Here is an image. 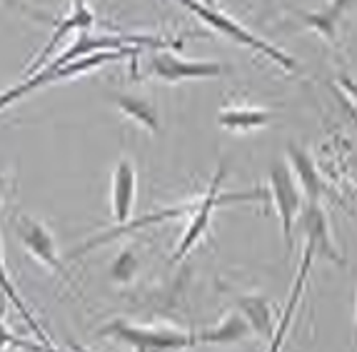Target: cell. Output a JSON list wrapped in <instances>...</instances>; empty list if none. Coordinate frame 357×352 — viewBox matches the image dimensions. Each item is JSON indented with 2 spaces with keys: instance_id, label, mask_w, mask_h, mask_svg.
<instances>
[{
  "instance_id": "23",
  "label": "cell",
  "mask_w": 357,
  "mask_h": 352,
  "mask_svg": "<svg viewBox=\"0 0 357 352\" xmlns=\"http://www.w3.org/2000/svg\"><path fill=\"white\" fill-rule=\"evenodd\" d=\"M205 3H208V6H213V8H215V3H213V0H205Z\"/></svg>"
},
{
  "instance_id": "5",
  "label": "cell",
  "mask_w": 357,
  "mask_h": 352,
  "mask_svg": "<svg viewBox=\"0 0 357 352\" xmlns=\"http://www.w3.org/2000/svg\"><path fill=\"white\" fill-rule=\"evenodd\" d=\"M295 225H300V230H303V235H305V245L312 250V255L325 257V260H330V263L337 265V268L345 265V257H342L340 247L335 245L328 213L322 210L320 203H305Z\"/></svg>"
},
{
  "instance_id": "16",
  "label": "cell",
  "mask_w": 357,
  "mask_h": 352,
  "mask_svg": "<svg viewBox=\"0 0 357 352\" xmlns=\"http://www.w3.org/2000/svg\"><path fill=\"white\" fill-rule=\"evenodd\" d=\"M273 115L260 108H225L218 113V125L232 132H248L265 128Z\"/></svg>"
},
{
  "instance_id": "17",
  "label": "cell",
  "mask_w": 357,
  "mask_h": 352,
  "mask_svg": "<svg viewBox=\"0 0 357 352\" xmlns=\"http://www.w3.org/2000/svg\"><path fill=\"white\" fill-rule=\"evenodd\" d=\"M0 183H3V178H0ZM0 293H3V298H8L13 305H15V310H18V315L25 320V325L30 328V332L36 335L38 342H43V345H48V347H55V342L50 340V335L45 332V330L40 328V325L36 323V317H33V312L28 310V305L20 300L18 290H15V285L10 282V277H8L6 273V263H3V250H0Z\"/></svg>"
},
{
  "instance_id": "15",
  "label": "cell",
  "mask_w": 357,
  "mask_h": 352,
  "mask_svg": "<svg viewBox=\"0 0 357 352\" xmlns=\"http://www.w3.org/2000/svg\"><path fill=\"white\" fill-rule=\"evenodd\" d=\"M357 0H333L328 8H322V10L315 13H305L303 20L310 25V28H315L322 38H328V40H335L337 38V28H340V20L355 6Z\"/></svg>"
},
{
  "instance_id": "21",
  "label": "cell",
  "mask_w": 357,
  "mask_h": 352,
  "mask_svg": "<svg viewBox=\"0 0 357 352\" xmlns=\"http://www.w3.org/2000/svg\"><path fill=\"white\" fill-rule=\"evenodd\" d=\"M68 350L70 352H90V350H85V347L77 345V342H68Z\"/></svg>"
},
{
  "instance_id": "13",
  "label": "cell",
  "mask_w": 357,
  "mask_h": 352,
  "mask_svg": "<svg viewBox=\"0 0 357 352\" xmlns=\"http://www.w3.org/2000/svg\"><path fill=\"white\" fill-rule=\"evenodd\" d=\"M235 305H238V312H243V317L252 328V335H257L262 340L273 337L275 332L273 307H270V303L262 295H238Z\"/></svg>"
},
{
  "instance_id": "20",
  "label": "cell",
  "mask_w": 357,
  "mask_h": 352,
  "mask_svg": "<svg viewBox=\"0 0 357 352\" xmlns=\"http://www.w3.org/2000/svg\"><path fill=\"white\" fill-rule=\"evenodd\" d=\"M340 88H345L347 93H350V95H352V98H355V100H357V85L352 83V80L347 78V75H342V78H340Z\"/></svg>"
},
{
  "instance_id": "3",
  "label": "cell",
  "mask_w": 357,
  "mask_h": 352,
  "mask_svg": "<svg viewBox=\"0 0 357 352\" xmlns=\"http://www.w3.org/2000/svg\"><path fill=\"white\" fill-rule=\"evenodd\" d=\"M175 3H180V6H185L188 10H192L200 20H205V23L210 25L213 30H218V33H222V36L232 38V40L243 43V45H248V48L257 50V53L268 55L270 60H275L278 66H282L285 70H295V60L290 58V55L285 53V50L275 48V45H270V43H265L262 38L252 36L250 30H245L243 25H238L232 18H227L225 13H220L218 8L208 6V3H197V0H175Z\"/></svg>"
},
{
  "instance_id": "8",
  "label": "cell",
  "mask_w": 357,
  "mask_h": 352,
  "mask_svg": "<svg viewBox=\"0 0 357 352\" xmlns=\"http://www.w3.org/2000/svg\"><path fill=\"white\" fill-rule=\"evenodd\" d=\"M195 335V347L208 345V347H232L243 345V342L252 340V328L248 325V320L243 317V312L232 310L222 317L220 323L210 325L205 330H197Z\"/></svg>"
},
{
  "instance_id": "11",
  "label": "cell",
  "mask_w": 357,
  "mask_h": 352,
  "mask_svg": "<svg viewBox=\"0 0 357 352\" xmlns=\"http://www.w3.org/2000/svg\"><path fill=\"white\" fill-rule=\"evenodd\" d=\"M287 167H290L295 180H298L305 200H307V203H320L325 185H322V175H320V170H317L315 160L310 158L307 150L295 143L287 145Z\"/></svg>"
},
{
  "instance_id": "22",
  "label": "cell",
  "mask_w": 357,
  "mask_h": 352,
  "mask_svg": "<svg viewBox=\"0 0 357 352\" xmlns=\"http://www.w3.org/2000/svg\"><path fill=\"white\" fill-rule=\"evenodd\" d=\"M355 332H357V295H355Z\"/></svg>"
},
{
  "instance_id": "7",
  "label": "cell",
  "mask_w": 357,
  "mask_h": 352,
  "mask_svg": "<svg viewBox=\"0 0 357 352\" xmlns=\"http://www.w3.org/2000/svg\"><path fill=\"white\" fill-rule=\"evenodd\" d=\"M150 68H153V72L158 78L167 80V83L218 78V75H222L220 63H213V60H183L165 48H155V55L150 58Z\"/></svg>"
},
{
  "instance_id": "1",
  "label": "cell",
  "mask_w": 357,
  "mask_h": 352,
  "mask_svg": "<svg viewBox=\"0 0 357 352\" xmlns=\"http://www.w3.org/2000/svg\"><path fill=\"white\" fill-rule=\"evenodd\" d=\"M102 337L126 345L130 352H185L195 347V335L178 328H155L135 325L123 317H115L100 330Z\"/></svg>"
},
{
  "instance_id": "14",
  "label": "cell",
  "mask_w": 357,
  "mask_h": 352,
  "mask_svg": "<svg viewBox=\"0 0 357 352\" xmlns=\"http://www.w3.org/2000/svg\"><path fill=\"white\" fill-rule=\"evenodd\" d=\"M115 105H118L130 120H135L140 128H145L148 132H153V135L160 132V113H158V105H155L150 98L126 93V95L115 98Z\"/></svg>"
},
{
  "instance_id": "6",
  "label": "cell",
  "mask_w": 357,
  "mask_h": 352,
  "mask_svg": "<svg viewBox=\"0 0 357 352\" xmlns=\"http://www.w3.org/2000/svg\"><path fill=\"white\" fill-rule=\"evenodd\" d=\"M15 233H18L23 247L36 257L38 263L45 265V268L53 270V273L63 275V277H68L66 268L60 263L58 245H55L53 233H50L40 220H36V217H30V215H18V220H15Z\"/></svg>"
},
{
  "instance_id": "9",
  "label": "cell",
  "mask_w": 357,
  "mask_h": 352,
  "mask_svg": "<svg viewBox=\"0 0 357 352\" xmlns=\"http://www.w3.org/2000/svg\"><path fill=\"white\" fill-rule=\"evenodd\" d=\"M135 192H137V173L128 158L118 160L113 170V183H110V208H113L115 225L130 220L132 205H135Z\"/></svg>"
},
{
  "instance_id": "18",
  "label": "cell",
  "mask_w": 357,
  "mask_h": 352,
  "mask_svg": "<svg viewBox=\"0 0 357 352\" xmlns=\"http://www.w3.org/2000/svg\"><path fill=\"white\" fill-rule=\"evenodd\" d=\"M6 350H25V352H58L55 347L43 345V342H30L20 340L18 335H13L8 330V325H3V317H0V352Z\"/></svg>"
},
{
  "instance_id": "2",
  "label": "cell",
  "mask_w": 357,
  "mask_h": 352,
  "mask_svg": "<svg viewBox=\"0 0 357 352\" xmlns=\"http://www.w3.org/2000/svg\"><path fill=\"white\" fill-rule=\"evenodd\" d=\"M222 180H225V167H220V170L215 173V178L210 180L208 190H205V195L195 197V208H192V213L188 215V227H185L183 238H180L178 247H175V252H173V263H180L183 257L190 255L192 247L203 240V235L208 233V227H210V220H213V213L218 208L230 205V203H245V200H262V197H265L262 190L222 192L220 190Z\"/></svg>"
},
{
  "instance_id": "10",
  "label": "cell",
  "mask_w": 357,
  "mask_h": 352,
  "mask_svg": "<svg viewBox=\"0 0 357 352\" xmlns=\"http://www.w3.org/2000/svg\"><path fill=\"white\" fill-rule=\"evenodd\" d=\"M312 260H315V255H312V250H310L307 245H305V250H303V263H300L298 277H295V282H292L290 298H287L285 307H282L280 320L275 323V332H273V337H270L268 352H280V350H282V342H285L287 332H290V328H292V317H295L300 300H303V290H305V282H307L310 270H312Z\"/></svg>"
},
{
  "instance_id": "12",
  "label": "cell",
  "mask_w": 357,
  "mask_h": 352,
  "mask_svg": "<svg viewBox=\"0 0 357 352\" xmlns=\"http://www.w3.org/2000/svg\"><path fill=\"white\" fill-rule=\"evenodd\" d=\"M90 25H93V13H90V8L85 6V0H73V10H70V15H66V18H63L58 25H55V30H53V36H50L48 45L43 48L40 58H38L36 63H30V68L25 70L23 78H28L30 72H36L38 68L45 66L50 55H53L55 50H58L60 40H66V38L70 36L73 30H88Z\"/></svg>"
},
{
  "instance_id": "19",
  "label": "cell",
  "mask_w": 357,
  "mask_h": 352,
  "mask_svg": "<svg viewBox=\"0 0 357 352\" xmlns=\"http://www.w3.org/2000/svg\"><path fill=\"white\" fill-rule=\"evenodd\" d=\"M137 273V257L132 250H123L118 255V260L113 263V277L118 282H128L132 280V275Z\"/></svg>"
},
{
  "instance_id": "4",
  "label": "cell",
  "mask_w": 357,
  "mask_h": 352,
  "mask_svg": "<svg viewBox=\"0 0 357 352\" xmlns=\"http://www.w3.org/2000/svg\"><path fill=\"white\" fill-rule=\"evenodd\" d=\"M270 197H273L275 210L282 222V240L287 245V252L292 250V233H295V222H298L300 210H303V190H300L298 180L285 162H273L270 167Z\"/></svg>"
}]
</instances>
